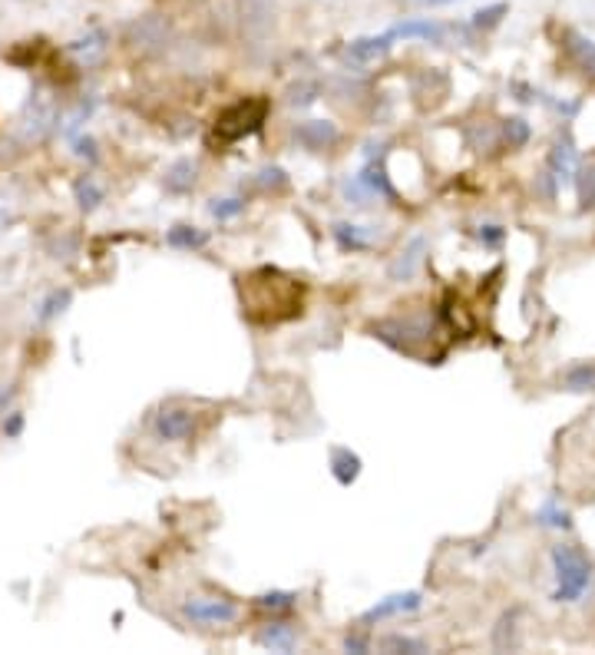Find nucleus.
Returning a JSON list of instances; mask_svg holds the SVG:
<instances>
[{
  "mask_svg": "<svg viewBox=\"0 0 595 655\" xmlns=\"http://www.w3.org/2000/svg\"><path fill=\"white\" fill-rule=\"evenodd\" d=\"M238 298H242V315L252 325L272 328L301 315V308H305V285L275 265H262L238 275Z\"/></svg>",
  "mask_w": 595,
  "mask_h": 655,
  "instance_id": "nucleus-1",
  "label": "nucleus"
},
{
  "mask_svg": "<svg viewBox=\"0 0 595 655\" xmlns=\"http://www.w3.org/2000/svg\"><path fill=\"white\" fill-rule=\"evenodd\" d=\"M268 113H272V103H268L265 96H245V100L225 106V110L215 116L212 139H219V146L242 143V139L255 136L258 130H262Z\"/></svg>",
  "mask_w": 595,
  "mask_h": 655,
  "instance_id": "nucleus-2",
  "label": "nucleus"
},
{
  "mask_svg": "<svg viewBox=\"0 0 595 655\" xmlns=\"http://www.w3.org/2000/svg\"><path fill=\"white\" fill-rule=\"evenodd\" d=\"M549 560H553V573H556V589H553L556 603H576V599H582V593H586L589 583H592L589 556L582 553L579 546L559 543V546H553Z\"/></svg>",
  "mask_w": 595,
  "mask_h": 655,
  "instance_id": "nucleus-3",
  "label": "nucleus"
},
{
  "mask_svg": "<svg viewBox=\"0 0 595 655\" xmlns=\"http://www.w3.org/2000/svg\"><path fill=\"white\" fill-rule=\"evenodd\" d=\"M182 616L189 622H199V626H225V622L238 619V606L232 599L199 596V599H186V603H182Z\"/></svg>",
  "mask_w": 595,
  "mask_h": 655,
  "instance_id": "nucleus-4",
  "label": "nucleus"
},
{
  "mask_svg": "<svg viewBox=\"0 0 595 655\" xmlns=\"http://www.w3.org/2000/svg\"><path fill=\"white\" fill-rule=\"evenodd\" d=\"M156 437L159 440H169V444H182V440H192V434H196V414L189 411V407H182V404H166L162 411L156 414Z\"/></svg>",
  "mask_w": 595,
  "mask_h": 655,
  "instance_id": "nucleus-5",
  "label": "nucleus"
},
{
  "mask_svg": "<svg viewBox=\"0 0 595 655\" xmlns=\"http://www.w3.org/2000/svg\"><path fill=\"white\" fill-rule=\"evenodd\" d=\"M295 143L308 153H324V149L341 143V130L331 120H308L295 126Z\"/></svg>",
  "mask_w": 595,
  "mask_h": 655,
  "instance_id": "nucleus-6",
  "label": "nucleus"
},
{
  "mask_svg": "<svg viewBox=\"0 0 595 655\" xmlns=\"http://www.w3.org/2000/svg\"><path fill=\"white\" fill-rule=\"evenodd\" d=\"M424 252H427V239H424V235H414V239L400 249L397 259L387 265V278H391V282H410V278L420 272Z\"/></svg>",
  "mask_w": 595,
  "mask_h": 655,
  "instance_id": "nucleus-7",
  "label": "nucleus"
},
{
  "mask_svg": "<svg viewBox=\"0 0 595 655\" xmlns=\"http://www.w3.org/2000/svg\"><path fill=\"white\" fill-rule=\"evenodd\" d=\"M420 603H424V596H420V593H394V596H384V599H377V603L364 612L361 622H364V626H371V622H384V619H391V616H404V612L420 609Z\"/></svg>",
  "mask_w": 595,
  "mask_h": 655,
  "instance_id": "nucleus-8",
  "label": "nucleus"
},
{
  "mask_svg": "<svg viewBox=\"0 0 595 655\" xmlns=\"http://www.w3.org/2000/svg\"><path fill=\"white\" fill-rule=\"evenodd\" d=\"M394 40H427V44H443V34L447 27L437 24L430 17H410V20H400L391 30H387Z\"/></svg>",
  "mask_w": 595,
  "mask_h": 655,
  "instance_id": "nucleus-9",
  "label": "nucleus"
},
{
  "mask_svg": "<svg viewBox=\"0 0 595 655\" xmlns=\"http://www.w3.org/2000/svg\"><path fill=\"white\" fill-rule=\"evenodd\" d=\"M331 235L341 252H367V249H374L377 239H381L371 225H351V222H334Z\"/></svg>",
  "mask_w": 595,
  "mask_h": 655,
  "instance_id": "nucleus-10",
  "label": "nucleus"
},
{
  "mask_svg": "<svg viewBox=\"0 0 595 655\" xmlns=\"http://www.w3.org/2000/svg\"><path fill=\"white\" fill-rule=\"evenodd\" d=\"M549 169H553V176L556 179H572L576 176V169H579V153H576V143H572V133L569 130H562L559 139L553 143V149H549Z\"/></svg>",
  "mask_w": 595,
  "mask_h": 655,
  "instance_id": "nucleus-11",
  "label": "nucleus"
},
{
  "mask_svg": "<svg viewBox=\"0 0 595 655\" xmlns=\"http://www.w3.org/2000/svg\"><path fill=\"white\" fill-rule=\"evenodd\" d=\"M562 50H566V57L576 63L586 77L595 80V40L592 37L579 34V30H566V34H562Z\"/></svg>",
  "mask_w": 595,
  "mask_h": 655,
  "instance_id": "nucleus-12",
  "label": "nucleus"
},
{
  "mask_svg": "<svg viewBox=\"0 0 595 655\" xmlns=\"http://www.w3.org/2000/svg\"><path fill=\"white\" fill-rule=\"evenodd\" d=\"M367 186V192L377 199H387V202H394V206H400V192L394 189V182L391 176H387V166H384V159H374L371 156V163H367L361 169V176H357Z\"/></svg>",
  "mask_w": 595,
  "mask_h": 655,
  "instance_id": "nucleus-13",
  "label": "nucleus"
},
{
  "mask_svg": "<svg viewBox=\"0 0 595 655\" xmlns=\"http://www.w3.org/2000/svg\"><path fill=\"white\" fill-rule=\"evenodd\" d=\"M255 642L272 652H291L298 646V629L291 622H268V626L255 632Z\"/></svg>",
  "mask_w": 595,
  "mask_h": 655,
  "instance_id": "nucleus-14",
  "label": "nucleus"
},
{
  "mask_svg": "<svg viewBox=\"0 0 595 655\" xmlns=\"http://www.w3.org/2000/svg\"><path fill=\"white\" fill-rule=\"evenodd\" d=\"M275 24V0H242V27L248 34H265Z\"/></svg>",
  "mask_w": 595,
  "mask_h": 655,
  "instance_id": "nucleus-15",
  "label": "nucleus"
},
{
  "mask_svg": "<svg viewBox=\"0 0 595 655\" xmlns=\"http://www.w3.org/2000/svg\"><path fill=\"white\" fill-rule=\"evenodd\" d=\"M361 470H364V460L357 457L351 447H334L331 450V477L338 480L341 487H351V483H357Z\"/></svg>",
  "mask_w": 595,
  "mask_h": 655,
  "instance_id": "nucleus-16",
  "label": "nucleus"
},
{
  "mask_svg": "<svg viewBox=\"0 0 595 655\" xmlns=\"http://www.w3.org/2000/svg\"><path fill=\"white\" fill-rule=\"evenodd\" d=\"M394 47V37L391 34H381V37H357L348 44V57L357 63H371V60H381L387 50Z\"/></svg>",
  "mask_w": 595,
  "mask_h": 655,
  "instance_id": "nucleus-17",
  "label": "nucleus"
},
{
  "mask_svg": "<svg viewBox=\"0 0 595 655\" xmlns=\"http://www.w3.org/2000/svg\"><path fill=\"white\" fill-rule=\"evenodd\" d=\"M199 169H196V163L192 159H179V163H172L169 169H166V189L169 192H192L196 189V182H199Z\"/></svg>",
  "mask_w": 595,
  "mask_h": 655,
  "instance_id": "nucleus-18",
  "label": "nucleus"
},
{
  "mask_svg": "<svg viewBox=\"0 0 595 655\" xmlns=\"http://www.w3.org/2000/svg\"><path fill=\"white\" fill-rule=\"evenodd\" d=\"M166 242L172 245V249H186V252L205 249V245H209V232L196 229V225H172Z\"/></svg>",
  "mask_w": 595,
  "mask_h": 655,
  "instance_id": "nucleus-19",
  "label": "nucleus"
},
{
  "mask_svg": "<svg viewBox=\"0 0 595 655\" xmlns=\"http://www.w3.org/2000/svg\"><path fill=\"white\" fill-rule=\"evenodd\" d=\"M516 619H519V609L503 612V619L496 622V632H493V649H516L519 646V636H516Z\"/></svg>",
  "mask_w": 595,
  "mask_h": 655,
  "instance_id": "nucleus-20",
  "label": "nucleus"
},
{
  "mask_svg": "<svg viewBox=\"0 0 595 655\" xmlns=\"http://www.w3.org/2000/svg\"><path fill=\"white\" fill-rule=\"evenodd\" d=\"M73 196H77V206L83 212H93L103 202V189L96 186L93 176H80L77 182H73Z\"/></svg>",
  "mask_w": 595,
  "mask_h": 655,
  "instance_id": "nucleus-21",
  "label": "nucleus"
},
{
  "mask_svg": "<svg viewBox=\"0 0 595 655\" xmlns=\"http://www.w3.org/2000/svg\"><path fill=\"white\" fill-rule=\"evenodd\" d=\"M562 384H566V391H595V364H576V368H569L562 374Z\"/></svg>",
  "mask_w": 595,
  "mask_h": 655,
  "instance_id": "nucleus-22",
  "label": "nucleus"
},
{
  "mask_svg": "<svg viewBox=\"0 0 595 655\" xmlns=\"http://www.w3.org/2000/svg\"><path fill=\"white\" fill-rule=\"evenodd\" d=\"M576 189H579L582 209H595V159H589V163H582L576 169Z\"/></svg>",
  "mask_w": 595,
  "mask_h": 655,
  "instance_id": "nucleus-23",
  "label": "nucleus"
},
{
  "mask_svg": "<svg viewBox=\"0 0 595 655\" xmlns=\"http://www.w3.org/2000/svg\"><path fill=\"white\" fill-rule=\"evenodd\" d=\"M503 146L506 149H523L529 143V123L523 116H510V120H503Z\"/></svg>",
  "mask_w": 595,
  "mask_h": 655,
  "instance_id": "nucleus-24",
  "label": "nucleus"
},
{
  "mask_svg": "<svg viewBox=\"0 0 595 655\" xmlns=\"http://www.w3.org/2000/svg\"><path fill=\"white\" fill-rule=\"evenodd\" d=\"M510 14V4H490V7H480L473 14V27L476 30H493V27H500L503 24V17Z\"/></svg>",
  "mask_w": 595,
  "mask_h": 655,
  "instance_id": "nucleus-25",
  "label": "nucleus"
},
{
  "mask_svg": "<svg viewBox=\"0 0 595 655\" xmlns=\"http://www.w3.org/2000/svg\"><path fill=\"white\" fill-rule=\"evenodd\" d=\"M252 182H255V189H262V192H281V189H288L291 179L281 166H265Z\"/></svg>",
  "mask_w": 595,
  "mask_h": 655,
  "instance_id": "nucleus-26",
  "label": "nucleus"
},
{
  "mask_svg": "<svg viewBox=\"0 0 595 655\" xmlns=\"http://www.w3.org/2000/svg\"><path fill=\"white\" fill-rule=\"evenodd\" d=\"M295 599H298V593H285V589H272V593L258 596V599H255V606H258V609H268V612H288V609H295Z\"/></svg>",
  "mask_w": 595,
  "mask_h": 655,
  "instance_id": "nucleus-27",
  "label": "nucleus"
},
{
  "mask_svg": "<svg viewBox=\"0 0 595 655\" xmlns=\"http://www.w3.org/2000/svg\"><path fill=\"white\" fill-rule=\"evenodd\" d=\"M536 520L543 523V526H556V530H569V526H572L569 510H562L556 500H553V503H546V507L536 513Z\"/></svg>",
  "mask_w": 595,
  "mask_h": 655,
  "instance_id": "nucleus-28",
  "label": "nucleus"
},
{
  "mask_svg": "<svg viewBox=\"0 0 595 655\" xmlns=\"http://www.w3.org/2000/svg\"><path fill=\"white\" fill-rule=\"evenodd\" d=\"M245 212V199H212L209 202V216L212 219H235Z\"/></svg>",
  "mask_w": 595,
  "mask_h": 655,
  "instance_id": "nucleus-29",
  "label": "nucleus"
},
{
  "mask_svg": "<svg viewBox=\"0 0 595 655\" xmlns=\"http://www.w3.org/2000/svg\"><path fill=\"white\" fill-rule=\"evenodd\" d=\"M381 649L384 652H427V642L410 639V636H387L381 639Z\"/></svg>",
  "mask_w": 595,
  "mask_h": 655,
  "instance_id": "nucleus-30",
  "label": "nucleus"
},
{
  "mask_svg": "<svg viewBox=\"0 0 595 655\" xmlns=\"http://www.w3.org/2000/svg\"><path fill=\"white\" fill-rule=\"evenodd\" d=\"M318 93H321V87L318 83H298V87H291V93H288V103L291 106H298V110H305V106H311L318 100Z\"/></svg>",
  "mask_w": 595,
  "mask_h": 655,
  "instance_id": "nucleus-31",
  "label": "nucleus"
},
{
  "mask_svg": "<svg viewBox=\"0 0 595 655\" xmlns=\"http://www.w3.org/2000/svg\"><path fill=\"white\" fill-rule=\"evenodd\" d=\"M70 288H63V292H53L50 298H47V305H43V311H40V321H50L53 315H57V311H63L70 305Z\"/></svg>",
  "mask_w": 595,
  "mask_h": 655,
  "instance_id": "nucleus-32",
  "label": "nucleus"
},
{
  "mask_svg": "<svg viewBox=\"0 0 595 655\" xmlns=\"http://www.w3.org/2000/svg\"><path fill=\"white\" fill-rule=\"evenodd\" d=\"M476 235H480V242H483V245H490V249H496V245H503L506 229H503V225H483V229L476 232Z\"/></svg>",
  "mask_w": 595,
  "mask_h": 655,
  "instance_id": "nucleus-33",
  "label": "nucleus"
},
{
  "mask_svg": "<svg viewBox=\"0 0 595 655\" xmlns=\"http://www.w3.org/2000/svg\"><path fill=\"white\" fill-rule=\"evenodd\" d=\"M344 649H348V652H367V649H371V642H367V636H361V632H351V636L344 639Z\"/></svg>",
  "mask_w": 595,
  "mask_h": 655,
  "instance_id": "nucleus-34",
  "label": "nucleus"
},
{
  "mask_svg": "<svg viewBox=\"0 0 595 655\" xmlns=\"http://www.w3.org/2000/svg\"><path fill=\"white\" fill-rule=\"evenodd\" d=\"M20 431H24V414H20V411H10V421H4V434H7V437H17Z\"/></svg>",
  "mask_w": 595,
  "mask_h": 655,
  "instance_id": "nucleus-35",
  "label": "nucleus"
},
{
  "mask_svg": "<svg viewBox=\"0 0 595 655\" xmlns=\"http://www.w3.org/2000/svg\"><path fill=\"white\" fill-rule=\"evenodd\" d=\"M77 156H83V159H90V163H96V143L90 136H83L80 143H77Z\"/></svg>",
  "mask_w": 595,
  "mask_h": 655,
  "instance_id": "nucleus-36",
  "label": "nucleus"
},
{
  "mask_svg": "<svg viewBox=\"0 0 595 655\" xmlns=\"http://www.w3.org/2000/svg\"><path fill=\"white\" fill-rule=\"evenodd\" d=\"M404 4H410V7H424V10H430V7H450V4H457V0H404Z\"/></svg>",
  "mask_w": 595,
  "mask_h": 655,
  "instance_id": "nucleus-37",
  "label": "nucleus"
},
{
  "mask_svg": "<svg viewBox=\"0 0 595 655\" xmlns=\"http://www.w3.org/2000/svg\"><path fill=\"white\" fill-rule=\"evenodd\" d=\"M10 397H14V391H7V388H0V407H4Z\"/></svg>",
  "mask_w": 595,
  "mask_h": 655,
  "instance_id": "nucleus-38",
  "label": "nucleus"
}]
</instances>
